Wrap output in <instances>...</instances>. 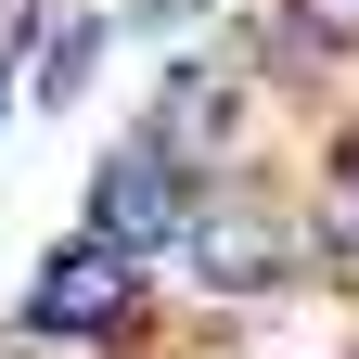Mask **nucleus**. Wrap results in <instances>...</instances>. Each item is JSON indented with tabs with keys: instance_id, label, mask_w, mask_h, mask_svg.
Wrapping results in <instances>:
<instances>
[{
	"instance_id": "423d86ee",
	"label": "nucleus",
	"mask_w": 359,
	"mask_h": 359,
	"mask_svg": "<svg viewBox=\"0 0 359 359\" xmlns=\"http://www.w3.org/2000/svg\"><path fill=\"white\" fill-rule=\"evenodd\" d=\"M321 193H346V205H359V128H334V180H321Z\"/></svg>"
},
{
	"instance_id": "0eeeda50",
	"label": "nucleus",
	"mask_w": 359,
	"mask_h": 359,
	"mask_svg": "<svg viewBox=\"0 0 359 359\" xmlns=\"http://www.w3.org/2000/svg\"><path fill=\"white\" fill-rule=\"evenodd\" d=\"M0 116H13V77H0Z\"/></svg>"
},
{
	"instance_id": "f03ea898",
	"label": "nucleus",
	"mask_w": 359,
	"mask_h": 359,
	"mask_svg": "<svg viewBox=\"0 0 359 359\" xmlns=\"http://www.w3.org/2000/svg\"><path fill=\"white\" fill-rule=\"evenodd\" d=\"M180 269H193L218 308L295 295V283H308V218H295V193H257V180H205L193 231H180Z\"/></svg>"
},
{
	"instance_id": "39448f33",
	"label": "nucleus",
	"mask_w": 359,
	"mask_h": 359,
	"mask_svg": "<svg viewBox=\"0 0 359 359\" xmlns=\"http://www.w3.org/2000/svg\"><path fill=\"white\" fill-rule=\"evenodd\" d=\"M269 26L308 52H359V0H269Z\"/></svg>"
},
{
	"instance_id": "7ed1b4c3",
	"label": "nucleus",
	"mask_w": 359,
	"mask_h": 359,
	"mask_svg": "<svg viewBox=\"0 0 359 359\" xmlns=\"http://www.w3.org/2000/svg\"><path fill=\"white\" fill-rule=\"evenodd\" d=\"M90 218L77 231H103V244H128V257H180V231H193V205H205V180L180 167L154 128H116L103 154H90V193H77Z\"/></svg>"
},
{
	"instance_id": "f257e3e1",
	"label": "nucleus",
	"mask_w": 359,
	"mask_h": 359,
	"mask_svg": "<svg viewBox=\"0 0 359 359\" xmlns=\"http://www.w3.org/2000/svg\"><path fill=\"white\" fill-rule=\"evenodd\" d=\"M13 334L39 359H128L154 334V257H128L103 231H65L52 257L26 269V308H13Z\"/></svg>"
},
{
	"instance_id": "20e7f679",
	"label": "nucleus",
	"mask_w": 359,
	"mask_h": 359,
	"mask_svg": "<svg viewBox=\"0 0 359 359\" xmlns=\"http://www.w3.org/2000/svg\"><path fill=\"white\" fill-rule=\"evenodd\" d=\"M103 65H116V13H90V0H52V26H39V52H26V77H13V90H26L39 116H77Z\"/></svg>"
}]
</instances>
